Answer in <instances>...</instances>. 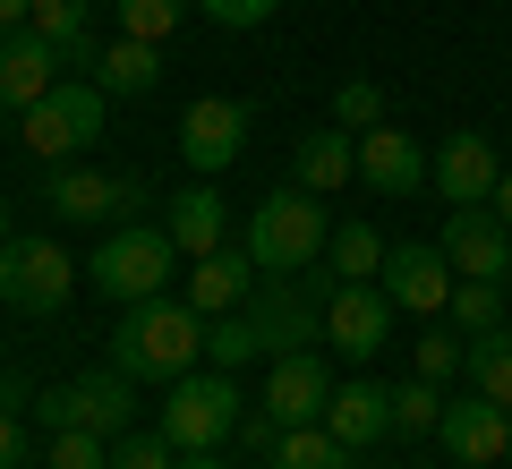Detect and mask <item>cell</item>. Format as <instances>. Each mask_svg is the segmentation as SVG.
Listing matches in <instances>:
<instances>
[{
    "instance_id": "20",
    "label": "cell",
    "mask_w": 512,
    "mask_h": 469,
    "mask_svg": "<svg viewBox=\"0 0 512 469\" xmlns=\"http://www.w3.org/2000/svg\"><path fill=\"white\" fill-rule=\"evenodd\" d=\"M350 180H359V137H350V128H308V137L291 145V188L342 197Z\"/></svg>"
},
{
    "instance_id": "4",
    "label": "cell",
    "mask_w": 512,
    "mask_h": 469,
    "mask_svg": "<svg viewBox=\"0 0 512 469\" xmlns=\"http://www.w3.org/2000/svg\"><path fill=\"white\" fill-rule=\"evenodd\" d=\"M239 418H248V401H239L231 367H188L180 384H163L154 427H163L180 452H222V444L239 435Z\"/></svg>"
},
{
    "instance_id": "25",
    "label": "cell",
    "mask_w": 512,
    "mask_h": 469,
    "mask_svg": "<svg viewBox=\"0 0 512 469\" xmlns=\"http://www.w3.org/2000/svg\"><path fill=\"white\" fill-rule=\"evenodd\" d=\"M384 231H367V222H333V239H325V265H333V282H376L384 273Z\"/></svg>"
},
{
    "instance_id": "13",
    "label": "cell",
    "mask_w": 512,
    "mask_h": 469,
    "mask_svg": "<svg viewBox=\"0 0 512 469\" xmlns=\"http://www.w3.org/2000/svg\"><path fill=\"white\" fill-rule=\"evenodd\" d=\"M359 180L376 188V197H427V188H436V154H427L410 128L384 120V128L359 137Z\"/></svg>"
},
{
    "instance_id": "32",
    "label": "cell",
    "mask_w": 512,
    "mask_h": 469,
    "mask_svg": "<svg viewBox=\"0 0 512 469\" xmlns=\"http://www.w3.org/2000/svg\"><path fill=\"white\" fill-rule=\"evenodd\" d=\"M43 469H111V435L52 427V444H43Z\"/></svg>"
},
{
    "instance_id": "24",
    "label": "cell",
    "mask_w": 512,
    "mask_h": 469,
    "mask_svg": "<svg viewBox=\"0 0 512 469\" xmlns=\"http://www.w3.org/2000/svg\"><path fill=\"white\" fill-rule=\"evenodd\" d=\"M94 86H103V94H154V86H163V43L111 35L103 60H94Z\"/></svg>"
},
{
    "instance_id": "31",
    "label": "cell",
    "mask_w": 512,
    "mask_h": 469,
    "mask_svg": "<svg viewBox=\"0 0 512 469\" xmlns=\"http://www.w3.org/2000/svg\"><path fill=\"white\" fill-rule=\"evenodd\" d=\"M444 427V384L410 376L402 393H393V435H436Z\"/></svg>"
},
{
    "instance_id": "17",
    "label": "cell",
    "mask_w": 512,
    "mask_h": 469,
    "mask_svg": "<svg viewBox=\"0 0 512 469\" xmlns=\"http://www.w3.org/2000/svg\"><path fill=\"white\" fill-rule=\"evenodd\" d=\"M495 180H504V163H495V137L453 128V137L436 145V197H444V205H495Z\"/></svg>"
},
{
    "instance_id": "29",
    "label": "cell",
    "mask_w": 512,
    "mask_h": 469,
    "mask_svg": "<svg viewBox=\"0 0 512 469\" xmlns=\"http://www.w3.org/2000/svg\"><path fill=\"white\" fill-rule=\"evenodd\" d=\"M197 9V0H111V18H120V35L137 43H171L180 35V18Z\"/></svg>"
},
{
    "instance_id": "18",
    "label": "cell",
    "mask_w": 512,
    "mask_h": 469,
    "mask_svg": "<svg viewBox=\"0 0 512 469\" xmlns=\"http://www.w3.org/2000/svg\"><path fill=\"white\" fill-rule=\"evenodd\" d=\"M436 444L453 452V461L495 469V461H512V410H495L487 393H470V401H444V427H436Z\"/></svg>"
},
{
    "instance_id": "23",
    "label": "cell",
    "mask_w": 512,
    "mask_h": 469,
    "mask_svg": "<svg viewBox=\"0 0 512 469\" xmlns=\"http://www.w3.org/2000/svg\"><path fill=\"white\" fill-rule=\"evenodd\" d=\"M325 427L342 435L350 452H367V444H384V435H393V393H384V384H367V376H350V384H333V401H325Z\"/></svg>"
},
{
    "instance_id": "39",
    "label": "cell",
    "mask_w": 512,
    "mask_h": 469,
    "mask_svg": "<svg viewBox=\"0 0 512 469\" xmlns=\"http://www.w3.org/2000/svg\"><path fill=\"white\" fill-rule=\"evenodd\" d=\"M495 214H504V231H512V163H504V180H495Z\"/></svg>"
},
{
    "instance_id": "38",
    "label": "cell",
    "mask_w": 512,
    "mask_h": 469,
    "mask_svg": "<svg viewBox=\"0 0 512 469\" xmlns=\"http://www.w3.org/2000/svg\"><path fill=\"white\" fill-rule=\"evenodd\" d=\"M18 461H26V418L0 410V469H18Z\"/></svg>"
},
{
    "instance_id": "37",
    "label": "cell",
    "mask_w": 512,
    "mask_h": 469,
    "mask_svg": "<svg viewBox=\"0 0 512 469\" xmlns=\"http://www.w3.org/2000/svg\"><path fill=\"white\" fill-rule=\"evenodd\" d=\"M239 444H248V452H274L282 444V418L274 410H248V418H239Z\"/></svg>"
},
{
    "instance_id": "36",
    "label": "cell",
    "mask_w": 512,
    "mask_h": 469,
    "mask_svg": "<svg viewBox=\"0 0 512 469\" xmlns=\"http://www.w3.org/2000/svg\"><path fill=\"white\" fill-rule=\"evenodd\" d=\"M197 9H205V18H214V26H231V35H256V26L274 18L282 0H197Z\"/></svg>"
},
{
    "instance_id": "30",
    "label": "cell",
    "mask_w": 512,
    "mask_h": 469,
    "mask_svg": "<svg viewBox=\"0 0 512 469\" xmlns=\"http://www.w3.org/2000/svg\"><path fill=\"white\" fill-rule=\"evenodd\" d=\"M453 333H504V282H453Z\"/></svg>"
},
{
    "instance_id": "28",
    "label": "cell",
    "mask_w": 512,
    "mask_h": 469,
    "mask_svg": "<svg viewBox=\"0 0 512 469\" xmlns=\"http://www.w3.org/2000/svg\"><path fill=\"white\" fill-rule=\"evenodd\" d=\"M461 376H470V393H487L495 410H512V333H478Z\"/></svg>"
},
{
    "instance_id": "19",
    "label": "cell",
    "mask_w": 512,
    "mask_h": 469,
    "mask_svg": "<svg viewBox=\"0 0 512 469\" xmlns=\"http://www.w3.org/2000/svg\"><path fill=\"white\" fill-rule=\"evenodd\" d=\"M180 299L197 307V316H231V307H248L256 299V256L239 248H214V256H197V265L180 273Z\"/></svg>"
},
{
    "instance_id": "3",
    "label": "cell",
    "mask_w": 512,
    "mask_h": 469,
    "mask_svg": "<svg viewBox=\"0 0 512 469\" xmlns=\"http://www.w3.org/2000/svg\"><path fill=\"white\" fill-rule=\"evenodd\" d=\"M325 239H333L325 197H308V188H274V197L248 214V239H239V248L256 256V273H308L316 256H325Z\"/></svg>"
},
{
    "instance_id": "12",
    "label": "cell",
    "mask_w": 512,
    "mask_h": 469,
    "mask_svg": "<svg viewBox=\"0 0 512 469\" xmlns=\"http://www.w3.org/2000/svg\"><path fill=\"white\" fill-rule=\"evenodd\" d=\"M239 145H248V103H231V94H197V103L180 111V154H188V171H197V180L231 171Z\"/></svg>"
},
{
    "instance_id": "22",
    "label": "cell",
    "mask_w": 512,
    "mask_h": 469,
    "mask_svg": "<svg viewBox=\"0 0 512 469\" xmlns=\"http://www.w3.org/2000/svg\"><path fill=\"white\" fill-rule=\"evenodd\" d=\"M26 26H35V35L60 52V69H69V77H94V60H103V35H94L86 0H35V9H26Z\"/></svg>"
},
{
    "instance_id": "9",
    "label": "cell",
    "mask_w": 512,
    "mask_h": 469,
    "mask_svg": "<svg viewBox=\"0 0 512 469\" xmlns=\"http://www.w3.org/2000/svg\"><path fill=\"white\" fill-rule=\"evenodd\" d=\"M77 290V265L60 239H9L0 248V299L18 307V316H60Z\"/></svg>"
},
{
    "instance_id": "7",
    "label": "cell",
    "mask_w": 512,
    "mask_h": 469,
    "mask_svg": "<svg viewBox=\"0 0 512 469\" xmlns=\"http://www.w3.org/2000/svg\"><path fill=\"white\" fill-rule=\"evenodd\" d=\"M43 205L60 222H154L146 205H163L137 171H94V163H60L43 171Z\"/></svg>"
},
{
    "instance_id": "33",
    "label": "cell",
    "mask_w": 512,
    "mask_h": 469,
    "mask_svg": "<svg viewBox=\"0 0 512 469\" xmlns=\"http://www.w3.org/2000/svg\"><path fill=\"white\" fill-rule=\"evenodd\" d=\"M410 367H419L427 384H453L461 367H470V333H419V350H410Z\"/></svg>"
},
{
    "instance_id": "27",
    "label": "cell",
    "mask_w": 512,
    "mask_h": 469,
    "mask_svg": "<svg viewBox=\"0 0 512 469\" xmlns=\"http://www.w3.org/2000/svg\"><path fill=\"white\" fill-rule=\"evenodd\" d=\"M265 359V333H256L248 307H231V316H205V367H248Z\"/></svg>"
},
{
    "instance_id": "40",
    "label": "cell",
    "mask_w": 512,
    "mask_h": 469,
    "mask_svg": "<svg viewBox=\"0 0 512 469\" xmlns=\"http://www.w3.org/2000/svg\"><path fill=\"white\" fill-rule=\"evenodd\" d=\"M26 9H35V0H0V26H26Z\"/></svg>"
},
{
    "instance_id": "41",
    "label": "cell",
    "mask_w": 512,
    "mask_h": 469,
    "mask_svg": "<svg viewBox=\"0 0 512 469\" xmlns=\"http://www.w3.org/2000/svg\"><path fill=\"white\" fill-rule=\"evenodd\" d=\"M180 469H222V452H180Z\"/></svg>"
},
{
    "instance_id": "21",
    "label": "cell",
    "mask_w": 512,
    "mask_h": 469,
    "mask_svg": "<svg viewBox=\"0 0 512 469\" xmlns=\"http://www.w3.org/2000/svg\"><path fill=\"white\" fill-rule=\"evenodd\" d=\"M163 231H171V248L197 265V256H214V248H231V231H222V197H214V180H188L180 197H163Z\"/></svg>"
},
{
    "instance_id": "5",
    "label": "cell",
    "mask_w": 512,
    "mask_h": 469,
    "mask_svg": "<svg viewBox=\"0 0 512 469\" xmlns=\"http://www.w3.org/2000/svg\"><path fill=\"white\" fill-rule=\"evenodd\" d=\"M325 299H333V273H256V333H265V359H282V350H316L325 342Z\"/></svg>"
},
{
    "instance_id": "35",
    "label": "cell",
    "mask_w": 512,
    "mask_h": 469,
    "mask_svg": "<svg viewBox=\"0 0 512 469\" xmlns=\"http://www.w3.org/2000/svg\"><path fill=\"white\" fill-rule=\"evenodd\" d=\"M111 469H180V444H171L163 427H154V435H137V427H128L120 444H111Z\"/></svg>"
},
{
    "instance_id": "16",
    "label": "cell",
    "mask_w": 512,
    "mask_h": 469,
    "mask_svg": "<svg viewBox=\"0 0 512 469\" xmlns=\"http://www.w3.org/2000/svg\"><path fill=\"white\" fill-rule=\"evenodd\" d=\"M60 77L69 69H60V52L35 35V26H0V111H35Z\"/></svg>"
},
{
    "instance_id": "11",
    "label": "cell",
    "mask_w": 512,
    "mask_h": 469,
    "mask_svg": "<svg viewBox=\"0 0 512 469\" xmlns=\"http://www.w3.org/2000/svg\"><path fill=\"white\" fill-rule=\"evenodd\" d=\"M393 316L402 307L384 299V282H333V299H325V350H342V359H376L384 350V333H393Z\"/></svg>"
},
{
    "instance_id": "2",
    "label": "cell",
    "mask_w": 512,
    "mask_h": 469,
    "mask_svg": "<svg viewBox=\"0 0 512 469\" xmlns=\"http://www.w3.org/2000/svg\"><path fill=\"white\" fill-rule=\"evenodd\" d=\"M180 265H188V256L171 248V231H163V222H120V231H111L103 248H94L86 282L103 290V299L137 307V299H163V290L180 282Z\"/></svg>"
},
{
    "instance_id": "43",
    "label": "cell",
    "mask_w": 512,
    "mask_h": 469,
    "mask_svg": "<svg viewBox=\"0 0 512 469\" xmlns=\"http://www.w3.org/2000/svg\"><path fill=\"white\" fill-rule=\"evenodd\" d=\"M453 469H478V461H453Z\"/></svg>"
},
{
    "instance_id": "1",
    "label": "cell",
    "mask_w": 512,
    "mask_h": 469,
    "mask_svg": "<svg viewBox=\"0 0 512 469\" xmlns=\"http://www.w3.org/2000/svg\"><path fill=\"white\" fill-rule=\"evenodd\" d=\"M197 359H205V316L188 299H137V307H120V325H111V367H120V376L180 384Z\"/></svg>"
},
{
    "instance_id": "8",
    "label": "cell",
    "mask_w": 512,
    "mask_h": 469,
    "mask_svg": "<svg viewBox=\"0 0 512 469\" xmlns=\"http://www.w3.org/2000/svg\"><path fill=\"white\" fill-rule=\"evenodd\" d=\"M137 376H120V367H103V376H77V384H52V393H35L43 427H86V435H111L120 444L128 427H137V393H128Z\"/></svg>"
},
{
    "instance_id": "42",
    "label": "cell",
    "mask_w": 512,
    "mask_h": 469,
    "mask_svg": "<svg viewBox=\"0 0 512 469\" xmlns=\"http://www.w3.org/2000/svg\"><path fill=\"white\" fill-rule=\"evenodd\" d=\"M0 248H9V197H0Z\"/></svg>"
},
{
    "instance_id": "34",
    "label": "cell",
    "mask_w": 512,
    "mask_h": 469,
    "mask_svg": "<svg viewBox=\"0 0 512 469\" xmlns=\"http://www.w3.org/2000/svg\"><path fill=\"white\" fill-rule=\"evenodd\" d=\"M333 128H350V137H367V128H384V86H367V77H350V86L333 94Z\"/></svg>"
},
{
    "instance_id": "44",
    "label": "cell",
    "mask_w": 512,
    "mask_h": 469,
    "mask_svg": "<svg viewBox=\"0 0 512 469\" xmlns=\"http://www.w3.org/2000/svg\"><path fill=\"white\" fill-rule=\"evenodd\" d=\"M504 290H512V265H504Z\"/></svg>"
},
{
    "instance_id": "10",
    "label": "cell",
    "mask_w": 512,
    "mask_h": 469,
    "mask_svg": "<svg viewBox=\"0 0 512 469\" xmlns=\"http://www.w3.org/2000/svg\"><path fill=\"white\" fill-rule=\"evenodd\" d=\"M376 282H384V299L402 307V316H419V325H427V316H453V282H461V273H453V256H444V248L402 239V248L384 256Z\"/></svg>"
},
{
    "instance_id": "6",
    "label": "cell",
    "mask_w": 512,
    "mask_h": 469,
    "mask_svg": "<svg viewBox=\"0 0 512 469\" xmlns=\"http://www.w3.org/2000/svg\"><path fill=\"white\" fill-rule=\"evenodd\" d=\"M103 111H111V94L94 77H60L35 111H18V145L35 163H69V154H86L103 137Z\"/></svg>"
},
{
    "instance_id": "15",
    "label": "cell",
    "mask_w": 512,
    "mask_h": 469,
    "mask_svg": "<svg viewBox=\"0 0 512 469\" xmlns=\"http://www.w3.org/2000/svg\"><path fill=\"white\" fill-rule=\"evenodd\" d=\"M325 401H333L325 350H282V359H265V410H274L282 427H316Z\"/></svg>"
},
{
    "instance_id": "26",
    "label": "cell",
    "mask_w": 512,
    "mask_h": 469,
    "mask_svg": "<svg viewBox=\"0 0 512 469\" xmlns=\"http://www.w3.org/2000/svg\"><path fill=\"white\" fill-rule=\"evenodd\" d=\"M265 469H350V444L316 418V427H282V444L265 452Z\"/></svg>"
},
{
    "instance_id": "14",
    "label": "cell",
    "mask_w": 512,
    "mask_h": 469,
    "mask_svg": "<svg viewBox=\"0 0 512 469\" xmlns=\"http://www.w3.org/2000/svg\"><path fill=\"white\" fill-rule=\"evenodd\" d=\"M436 248L453 256L461 282H504V265H512V231H504V214H495V205H453Z\"/></svg>"
}]
</instances>
